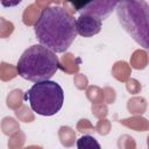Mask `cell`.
<instances>
[{
	"mask_svg": "<svg viewBox=\"0 0 149 149\" xmlns=\"http://www.w3.org/2000/svg\"><path fill=\"white\" fill-rule=\"evenodd\" d=\"M37 41L55 54L66 51L77 36L76 20L64 8L51 6L44 8L34 26Z\"/></svg>",
	"mask_w": 149,
	"mask_h": 149,
	"instance_id": "cell-1",
	"label": "cell"
},
{
	"mask_svg": "<svg viewBox=\"0 0 149 149\" xmlns=\"http://www.w3.org/2000/svg\"><path fill=\"white\" fill-rule=\"evenodd\" d=\"M59 59L54 51L35 44L23 51L17 61V74L29 81L37 83L50 79L59 69Z\"/></svg>",
	"mask_w": 149,
	"mask_h": 149,
	"instance_id": "cell-2",
	"label": "cell"
},
{
	"mask_svg": "<svg viewBox=\"0 0 149 149\" xmlns=\"http://www.w3.org/2000/svg\"><path fill=\"white\" fill-rule=\"evenodd\" d=\"M77 147L79 149H92V148H97V149H100V144L97 142V140L90 135H84L81 136L78 142H77Z\"/></svg>",
	"mask_w": 149,
	"mask_h": 149,
	"instance_id": "cell-7",
	"label": "cell"
},
{
	"mask_svg": "<svg viewBox=\"0 0 149 149\" xmlns=\"http://www.w3.org/2000/svg\"><path fill=\"white\" fill-rule=\"evenodd\" d=\"M116 14L123 29L143 48H148V3L144 0H120Z\"/></svg>",
	"mask_w": 149,
	"mask_h": 149,
	"instance_id": "cell-3",
	"label": "cell"
},
{
	"mask_svg": "<svg viewBox=\"0 0 149 149\" xmlns=\"http://www.w3.org/2000/svg\"><path fill=\"white\" fill-rule=\"evenodd\" d=\"M102 26V20L95 15L80 14L76 20V30L83 37H92L100 33Z\"/></svg>",
	"mask_w": 149,
	"mask_h": 149,
	"instance_id": "cell-6",
	"label": "cell"
},
{
	"mask_svg": "<svg viewBox=\"0 0 149 149\" xmlns=\"http://www.w3.org/2000/svg\"><path fill=\"white\" fill-rule=\"evenodd\" d=\"M24 100L38 115L51 116L63 107L64 91L56 81L49 79L37 81L24 93Z\"/></svg>",
	"mask_w": 149,
	"mask_h": 149,
	"instance_id": "cell-4",
	"label": "cell"
},
{
	"mask_svg": "<svg viewBox=\"0 0 149 149\" xmlns=\"http://www.w3.org/2000/svg\"><path fill=\"white\" fill-rule=\"evenodd\" d=\"M76 12L91 14L105 20L115 9L120 0H68Z\"/></svg>",
	"mask_w": 149,
	"mask_h": 149,
	"instance_id": "cell-5",
	"label": "cell"
},
{
	"mask_svg": "<svg viewBox=\"0 0 149 149\" xmlns=\"http://www.w3.org/2000/svg\"><path fill=\"white\" fill-rule=\"evenodd\" d=\"M22 0H0V3L2 7L8 8V7H15L17 6Z\"/></svg>",
	"mask_w": 149,
	"mask_h": 149,
	"instance_id": "cell-8",
	"label": "cell"
}]
</instances>
